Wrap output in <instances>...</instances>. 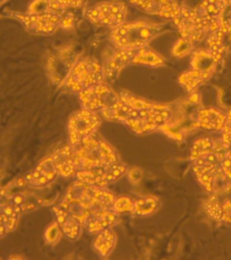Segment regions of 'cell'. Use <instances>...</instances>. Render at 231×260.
I'll use <instances>...</instances> for the list:
<instances>
[{
	"instance_id": "8fae6325",
	"label": "cell",
	"mask_w": 231,
	"mask_h": 260,
	"mask_svg": "<svg viewBox=\"0 0 231 260\" xmlns=\"http://www.w3.org/2000/svg\"><path fill=\"white\" fill-rule=\"evenodd\" d=\"M77 62V54L70 47L62 48L53 53L47 61V71L53 84L62 86L73 66Z\"/></svg>"
},
{
	"instance_id": "8992f818",
	"label": "cell",
	"mask_w": 231,
	"mask_h": 260,
	"mask_svg": "<svg viewBox=\"0 0 231 260\" xmlns=\"http://www.w3.org/2000/svg\"><path fill=\"white\" fill-rule=\"evenodd\" d=\"M127 8L125 3L108 1L96 4L86 11V18L96 26L114 29L126 22Z\"/></svg>"
},
{
	"instance_id": "7a4b0ae2",
	"label": "cell",
	"mask_w": 231,
	"mask_h": 260,
	"mask_svg": "<svg viewBox=\"0 0 231 260\" xmlns=\"http://www.w3.org/2000/svg\"><path fill=\"white\" fill-rule=\"evenodd\" d=\"M74 148V162L77 170H88L119 162L113 146L95 132ZM77 171V172H78Z\"/></svg>"
},
{
	"instance_id": "5bb4252c",
	"label": "cell",
	"mask_w": 231,
	"mask_h": 260,
	"mask_svg": "<svg viewBox=\"0 0 231 260\" xmlns=\"http://www.w3.org/2000/svg\"><path fill=\"white\" fill-rule=\"evenodd\" d=\"M226 6V0H203L193 9L208 32H212L222 23Z\"/></svg>"
},
{
	"instance_id": "6da1fadb",
	"label": "cell",
	"mask_w": 231,
	"mask_h": 260,
	"mask_svg": "<svg viewBox=\"0 0 231 260\" xmlns=\"http://www.w3.org/2000/svg\"><path fill=\"white\" fill-rule=\"evenodd\" d=\"M102 114L107 120L124 123L136 134L146 135L169 122L172 110L167 104L160 103L152 110H136L120 99L109 110H102Z\"/></svg>"
},
{
	"instance_id": "7c38bea8",
	"label": "cell",
	"mask_w": 231,
	"mask_h": 260,
	"mask_svg": "<svg viewBox=\"0 0 231 260\" xmlns=\"http://www.w3.org/2000/svg\"><path fill=\"white\" fill-rule=\"evenodd\" d=\"M180 35L183 38L199 42L208 32V30L196 15L193 8H182V12L174 20Z\"/></svg>"
},
{
	"instance_id": "d6a6232c",
	"label": "cell",
	"mask_w": 231,
	"mask_h": 260,
	"mask_svg": "<svg viewBox=\"0 0 231 260\" xmlns=\"http://www.w3.org/2000/svg\"><path fill=\"white\" fill-rule=\"evenodd\" d=\"M203 207L211 219H214L216 221H219L220 203L215 194L211 195L205 201Z\"/></svg>"
},
{
	"instance_id": "1f68e13d",
	"label": "cell",
	"mask_w": 231,
	"mask_h": 260,
	"mask_svg": "<svg viewBox=\"0 0 231 260\" xmlns=\"http://www.w3.org/2000/svg\"><path fill=\"white\" fill-rule=\"evenodd\" d=\"M193 42L187 38H180L172 50V54L176 58H183L192 52Z\"/></svg>"
},
{
	"instance_id": "d4e9b609",
	"label": "cell",
	"mask_w": 231,
	"mask_h": 260,
	"mask_svg": "<svg viewBox=\"0 0 231 260\" xmlns=\"http://www.w3.org/2000/svg\"><path fill=\"white\" fill-rule=\"evenodd\" d=\"M227 146L221 140L215 141L210 138H201L197 139L191 146L190 152V161L193 162L203 155L214 153Z\"/></svg>"
},
{
	"instance_id": "d6986e66",
	"label": "cell",
	"mask_w": 231,
	"mask_h": 260,
	"mask_svg": "<svg viewBox=\"0 0 231 260\" xmlns=\"http://www.w3.org/2000/svg\"><path fill=\"white\" fill-rule=\"evenodd\" d=\"M56 216L57 222L61 228V232L69 240H77L81 234L83 224L80 219L72 215L60 205L53 208Z\"/></svg>"
},
{
	"instance_id": "ba28073f",
	"label": "cell",
	"mask_w": 231,
	"mask_h": 260,
	"mask_svg": "<svg viewBox=\"0 0 231 260\" xmlns=\"http://www.w3.org/2000/svg\"><path fill=\"white\" fill-rule=\"evenodd\" d=\"M101 124L102 119L95 111L81 109L74 112L68 121L70 145H80L85 138L97 132Z\"/></svg>"
},
{
	"instance_id": "7402d4cb",
	"label": "cell",
	"mask_w": 231,
	"mask_h": 260,
	"mask_svg": "<svg viewBox=\"0 0 231 260\" xmlns=\"http://www.w3.org/2000/svg\"><path fill=\"white\" fill-rule=\"evenodd\" d=\"M218 63L219 61L210 51L198 50L194 51L191 55V70L203 74L208 79L215 72Z\"/></svg>"
},
{
	"instance_id": "4dcf8cb0",
	"label": "cell",
	"mask_w": 231,
	"mask_h": 260,
	"mask_svg": "<svg viewBox=\"0 0 231 260\" xmlns=\"http://www.w3.org/2000/svg\"><path fill=\"white\" fill-rule=\"evenodd\" d=\"M134 200L127 195H122L119 197H116L112 205V210L116 211L118 215L132 213L134 209Z\"/></svg>"
},
{
	"instance_id": "ab89813d",
	"label": "cell",
	"mask_w": 231,
	"mask_h": 260,
	"mask_svg": "<svg viewBox=\"0 0 231 260\" xmlns=\"http://www.w3.org/2000/svg\"><path fill=\"white\" fill-rule=\"evenodd\" d=\"M1 178H2V174L0 173V180H1ZM0 188H1V187H0Z\"/></svg>"
},
{
	"instance_id": "8d00e7d4",
	"label": "cell",
	"mask_w": 231,
	"mask_h": 260,
	"mask_svg": "<svg viewBox=\"0 0 231 260\" xmlns=\"http://www.w3.org/2000/svg\"><path fill=\"white\" fill-rule=\"evenodd\" d=\"M219 221L231 226V200H225L220 203Z\"/></svg>"
},
{
	"instance_id": "f546056e",
	"label": "cell",
	"mask_w": 231,
	"mask_h": 260,
	"mask_svg": "<svg viewBox=\"0 0 231 260\" xmlns=\"http://www.w3.org/2000/svg\"><path fill=\"white\" fill-rule=\"evenodd\" d=\"M26 12L29 14H46V13L63 14L58 10L53 0H34L29 6Z\"/></svg>"
},
{
	"instance_id": "30bf717a",
	"label": "cell",
	"mask_w": 231,
	"mask_h": 260,
	"mask_svg": "<svg viewBox=\"0 0 231 260\" xmlns=\"http://www.w3.org/2000/svg\"><path fill=\"white\" fill-rule=\"evenodd\" d=\"M127 169L126 165L115 162L88 170L78 171L76 178L82 183L105 188L126 175Z\"/></svg>"
},
{
	"instance_id": "f1b7e54d",
	"label": "cell",
	"mask_w": 231,
	"mask_h": 260,
	"mask_svg": "<svg viewBox=\"0 0 231 260\" xmlns=\"http://www.w3.org/2000/svg\"><path fill=\"white\" fill-rule=\"evenodd\" d=\"M208 80L209 79L203 76V74L196 73L194 71L191 70V71L185 72L180 75L179 83L186 89V91L192 92Z\"/></svg>"
},
{
	"instance_id": "60d3db41",
	"label": "cell",
	"mask_w": 231,
	"mask_h": 260,
	"mask_svg": "<svg viewBox=\"0 0 231 260\" xmlns=\"http://www.w3.org/2000/svg\"><path fill=\"white\" fill-rule=\"evenodd\" d=\"M1 2H2V0H0V3H1Z\"/></svg>"
},
{
	"instance_id": "44dd1931",
	"label": "cell",
	"mask_w": 231,
	"mask_h": 260,
	"mask_svg": "<svg viewBox=\"0 0 231 260\" xmlns=\"http://www.w3.org/2000/svg\"><path fill=\"white\" fill-rule=\"evenodd\" d=\"M118 219L119 215L110 208L89 214L84 222V226L90 233H97L108 228L112 227L118 222Z\"/></svg>"
},
{
	"instance_id": "9a60e30c",
	"label": "cell",
	"mask_w": 231,
	"mask_h": 260,
	"mask_svg": "<svg viewBox=\"0 0 231 260\" xmlns=\"http://www.w3.org/2000/svg\"><path fill=\"white\" fill-rule=\"evenodd\" d=\"M130 4L151 16L175 20L182 12L175 0H128Z\"/></svg>"
},
{
	"instance_id": "ffe728a7",
	"label": "cell",
	"mask_w": 231,
	"mask_h": 260,
	"mask_svg": "<svg viewBox=\"0 0 231 260\" xmlns=\"http://www.w3.org/2000/svg\"><path fill=\"white\" fill-rule=\"evenodd\" d=\"M53 158L58 175L62 177H71L76 175L78 170L74 162V148L70 144L55 151Z\"/></svg>"
},
{
	"instance_id": "e0dca14e",
	"label": "cell",
	"mask_w": 231,
	"mask_h": 260,
	"mask_svg": "<svg viewBox=\"0 0 231 260\" xmlns=\"http://www.w3.org/2000/svg\"><path fill=\"white\" fill-rule=\"evenodd\" d=\"M137 50V49H136ZM135 50L130 49H116L105 65H103L105 79L109 81H114L118 78V74L126 65L130 64L134 55Z\"/></svg>"
},
{
	"instance_id": "4316f807",
	"label": "cell",
	"mask_w": 231,
	"mask_h": 260,
	"mask_svg": "<svg viewBox=\"0 0 231 260\" xmlns=\"http://www.w3.org/2000/svg\"><path fill=\"white\" fill-rule=\"evenodd\" d=\"M160 208V201L155 196H143L136 200L132 214L138 217H146L155 213Z\"/></svg>"
},
{
	"instance_id": "f35d334b",
	"label": "cell",
	"mask_w": 231,
	"mask_h": 260,
	"mask_svg": "<svg viewBox=\"0 0 231 260\" xmlns=\"http://www.w3.org/2000/svg\"><path fill=\"white\" fill-rule=\"evenodd\" d=\"M126 175L130 180V182L133 183H138L141 181L143 177L142 171L138 167H132L126 171Z\"/></svg>"
},
{
	"instance_id": "277c9868",
	"label": "cell",
	"mask_w": 231,
	"mask_h": 260,
	"mask_svg": "<svg viewBox=\"0 0 231 260\" xmlns=\"http://www.w3.org/2000/svg\"><path fill=\"white\" fill-rule=\"evenodd\" d=\"M115 199L116 195L105 188L93 186L77 180L69 187L62 201L91 214L95 211L112 208Z\"/></svg>"
},
{
	"instance_id": "836d02e7",
	"label": "cell",
	"mask_w": 231,
	"mask_h": 260,
	"mask_svg": "<svg viewBox=\"0 0 231 260\" xmlns=\"http://www.w3.org/2000/svg\"><path fill=\"white\" fill-rule=\"evenodd\" d=\"M219 167L223 180L231 183V148L229 147L220 160Z\"/></svg>"
},
{
	"instance_id": "4fadbf2b",
	"label": "cell",
	"mask_w": 231,
	"mask_h": 260,
	"mask_svg": "<svg viewBox=\"0 0 231 260\" xmlns=\"http://www.w3.org/2000/svg\"><path fill=\"white\" fill-rule=\"evenodd\" d=\"M58 175L56 167L53 162V154H51L43 159L30 174L17 181L16 184L21 187L42 188L53 183Z\"/></svg>"
},
{
	"instance_id": "83f0119b",
	"label": "cell",
	"mask_w": 231,
	"mask_h": 260,
	"mask_svg": "<svg viewBox=\"0 0 231 260\" xmlns=\"http://www.w3.org/2000/svg\"><path fill=\"white\" fill-rule=\"evenodd\" d=\"M8 200L19 208L21 212L36 210L44 203V201L40 197L32 196V194H27V193L14 195L9 197Z\"/></svg>"
},
{
	"instance_id": "484cf974",
	"label": "cell",
	"mask_w": 231,
	"mask_h": 260,
	"mask_svg": "<svg viewBox=\"0 0 231 260\" xmlns=\"http://www.w3.org/2000/svg\"><path fill=\"white\" fill-rule=\"evenodd\" d=\"M131 64L145 65L149 67H158L166 64V60L158 53L147 45L142 48L135 50Z\"/></svg>"
},
{
	"instance_id": "5b68a950",
	"label": "cell",
	"mask_w": 231,
	"mask_h": 260,
	"mask_svg": "<svg viewBox=\"0 0 231 260\" xmlns=\"http://www.w3.org/2000/svg\"><path fill=\"white\" fill-rule=\"evenodd\" d=\"M104 81L103 65L97 60L86 58L77 61L61 87L73 93L79 94Z\"/></svg>"
},
{
	"instance_id": "e575fe53",
	"label": "cell",
	"mask_w": 231,
	"mask_h": 260,
	"mask_svg": "<svg viewBox=\"0 0 231 260\" xmlns=\"http://www.w3.org/2000/svg\"><path fill=\"white\" fill-rule=\"evenodd\" d=\"M86 0H53L57 8L64 13L71 9H79L84 6Z\"/></svg>"
},
{
	"instance_id": "3957f363",
	"label": "cell",
	"mask_w": 231,
	"mask_h": 260,
	"mask_svg": "<svg viewBox=\"0 0 231 260\" xmlns=\"http://www.w3.org/2000/svg\"><path fill=\"white\" fill-rule=\"evenodd\" d=\"M164 24H152L144 21L125 22L112 29L110 40L118 49L142 48L166 31Z\"/></svg>"
},
{
	"instance_id": "9c48e42d",
	"label": "cell",
	"mask_w": 231,
	"mask_h": 260,
	"mask_svg": "<svg viewBox=\"0 0 231 260\" xmlns=\"http://www.w3.org/2000/svg\"><path fill=\"white\" fill-rule=\"evenodd\" d=\"M81 108L91 111L109 110L120 100L119 94L114 91L105 81L89 87L79 93Z\"/></svg>"
},
{
	"instance_id": "2e32d148",
	"label": "cell",
	"mask_w": 231,
	"mask_h": 260,
	"mask_svg": "<svg viewBox=\"0 0 231 260\" xmlns=\"http://www.w3.org/2000/svg\"><path fill=\"white\" fill-rule=\"evenodd\" d=\"M207 44L209 51L220 61L231 47V20L223 19L219 28L211 32Z\"/></svg>"
},
{
	"instance_id": "74e56055",
	"label": "cell",
	"mask_w": 231,
	"mask_h": 260,
	"mask_svg": "<svg viewBox=\"0 0 231 260\" xmlns=\"http://www.w3.org/2000/svg\"><path fill=\"white\" fill-rule=\"evenodd\" d=\"M221 132H222L221 141L225 145L231 147V110L227 112V121L224 126L223 129L221 130Z\"/></svg>"
},
{
	"instance_id": "d590c367",
	"label": "cell",
	"mask_w": 231,
	"mask_h": 260,
	"mask_svg": "<svg viewBox=\"0 0 231 260\" xmlns=\"http://www.w3.org/2000/svg\"><path fill=\"white\" fill-rule=\"evenodd\" d=\"M61 232H61V228L57 221L51 224L45 232V240L47 241V243L50 245L56 243L61 237Z\"/></svg>"
},
{
	"instance_id": "ac0fdd59",
	"label": "cell",
	"mask_w": 231,
	"mask_h": 260,
	"mask_svg": "<svg viewBox=\"0 0 231 260\" xmlns=\"http://www.w3.org/2000/svg\"><path fill=\"white\" fill-rule=\"evenodd\" d=\"M227 121V114L214 108H203L198 111L195 126L207 131H221Z\"/></svg>"
},
{
	"instance_id": "603a6c76",
	"label": "cell",
	"mask_w": 231,
	"mask_h": 260,
	"mask_svg": "<svg viewBox=\"0 0 231 260\" xmlns=\"http://www.w3.org/2000/svg\"><path fill=\"white\" fill-rule=\"evenodd\" d=\"M21 213L20 209L9 200L0 203V238L16 229Z\"/></svg>"
},
{
	"instance_id": "cb8c5ba5",
	"label": "cell",
	"mask_w": 231,
	"mask_h": 260,
	"mask_svg": "<svg viewBox=\"0 0 231 260\" xmlns=\"http://www.w3.org/2000/svg\"><path fill=\"white\" fill-rule=\"evenodd\" d=\"M117 241V237L111 228H108L102 232H97L92 243L95 251L100 256L106 258L113 251Z\"/></svg>"
},
{
	"instance_id": "52a82bcc",
	"label": "cell",
	"mask_w": 231,
	"mask_h": 260,
	"mask_svg": "<svg viewBox=\"0 0 231 260\" xmlns=\"http://www.w3.org/2000/svg\"><path fill=\"white\" fill-rule=\"evenodd\" d=\"M63 14L8 13V15L18 21L27 32L35 36H50L56 32L58 29L61 28Z\"/></svg>"
}]
</instances>
